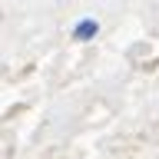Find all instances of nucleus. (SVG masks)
I'll return each mask as SVG.
<instances>
[{
  "mask_svg": "<svg viewBox=\"0 0 159 159\" xmlns=\"http://www.w3.org/2000/svg\"><path fill=\"white\" fill-rule=\"evenodd\" d=\"M99 33V23L96 20H80L76 27H73V40H93Z\"/></svg>",
  "mask_w": 159,
  "mask_h": 159,
  "instance_id": "nucleus-1",
  "label": "nucleus"
}]
</instances>
